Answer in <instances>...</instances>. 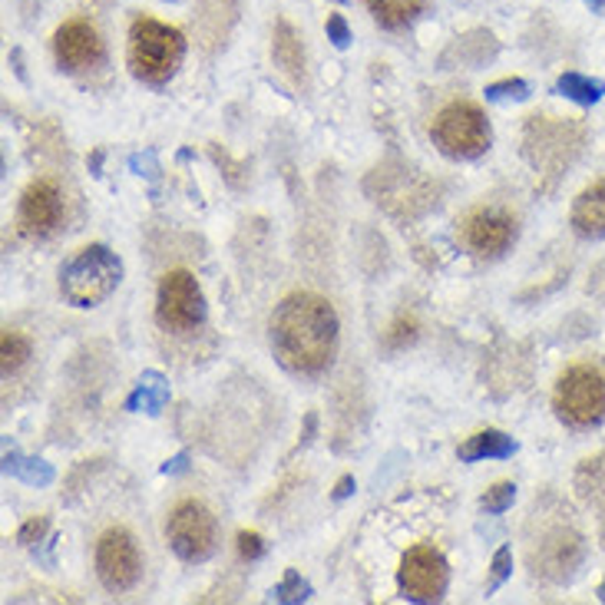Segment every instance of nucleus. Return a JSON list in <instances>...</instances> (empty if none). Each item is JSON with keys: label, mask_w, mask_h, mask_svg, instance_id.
<instances>
[{"label": "nucleus", "mask_w": 605, "mask_h": 605, "mask_svg": "<svg viewBox=\"0 0 605 605\" xmlns=\"http://www.w3.org/2000/svg\"><path fill=\"white\" fill-rule=\"evenodd\" d=\"M553 407L569 427H592L605 421V374L592 364L566 367L553 391Z\"/></svg>", "instance_id": "6"}, {"label": "nucleus", "mask_w": 605, "mask_h": 605, "mask_svg": "<svg viewBox=\"0 0 605 605\" xmlns=\"http://www.w3.org/2000/svg\"><path fill=\"white\" fill-rule=\"evenodd\" d=\"M275 599L285 605H295V602H307L311 599V586H307V579H301V572L295 569H285V576H281L279 589H275Z\"/></svg>", "instance_id": "28"}, {"label": "nucleus", "mask_w": 605, "mask_h": 605, "mask_svg": "<svg viewBox=\"0 0 605 605\" xmlns=\"http://www.w3.org/2000/svg\"><path fill=\"white\" fill-rule=\"evenodd\" d=\"M169 403V381H165L159 371H146L143 377H139V384H136V391L129 394V401H126V411L133 413H163V407Z\"/></svg>", "instance_id": "21"}, {"label": "nucleus", "mask_w": 605, "mask_h": 605, "mask_svg": "<svg viewBox=\"0 0 605 605\" xmlns=\"http://www.w3.org/2000/svg\"><path fill=\"white\" fill-rule=\"evenodd\" d=\"M271 60H275V67L281 70V77L288 80L291 87L301 90L307 83L305 43H301V33L288 17H279L275 27H271Z\"/></svg>", "instance_id": "17"}, {"label": "nucleus", "mask_w": 605, "mask_h": 605, "mask_svg": "<svg viewBox=\"0 0 605 605\" xmlns=\"http://www.w3.org/2000/svg\"><path fill=\"white\" fill-rule=\"evenodd\" d=\"M447 559L440 556V549L427 546H411L401 556V569H397V586L411 602H440L447 592Z\"/></svg>", "instance_id": "11"}, {"label": "nucleus", "mask_w": 605, "mask_h": 605, "mask_svg": "<svg viewBox=\"0 0 605 605\" xmlns=\"http://www.w3.org/2000/svg\"><path fill=\"white\" fill-rule=\"evenodd\" d=\"M589 7H592V14H602L605 17V0H586Z\"/></svg>", "instance_id": "36"}, {"label": "nucleus", "mask_w": 605, "mask_h": 605, "mask_svg": "<svg viewBox=\"0 0 605 605\" xmlns=\"http://www.w3.org/2000/svg\"><path fill=\"white\" fill-rule=\"evenodd\" d=\"M516 453V440L506 437L503 430H480L467 437V440L457 447V457L463 463H477V460H509Z\"/></svg>", "instance_id": "20"}, {"label": "nucleus", "mask_w": 605, "mask_h": 605, "mask_svg": "<svg viewBox=\"0 0 605 605\" xmlns=\"http://www.w3.org/2000/svg\"><path fill=\"white\" fill-rule=\"evenodd\" d=\"M483 93H487L490 103H509V99L519 103V99L529 97V83L526 80H519V77H509V80H500V83H490Z\"/></svg>", "instance_id": "29"}, {"label": "nucleus", "mask_w": 605, "mask_h": 605, "mask_svg": "<svg viewBox=\"0 0 605 605\" xmlns=\"http://www.w3.org/2000/svg\"><path fill=\"white\" fill-rule=\"evenodd\" d=\"M549 119L553 116H529L526 133H523L526 163L536 173L539 189H546V193L562 179V173L572 165L579 146H582V129L576 123H569V119L549 123Z\"/></svg>", "instance_id": "3"}, {"label": "nucleus", "mask_w": 605, "mask_h": 605, "mask_svg": "<svg viewBox=\"0 0 605 605\" xmlns=\"http://www.w3.org/2000/svg\"><path fill=\"white\" fill-rule=\"evenodd\" d=\"M351 493H354V477H341L335 487V500H347Z\"/></svg>", "instance_id": "34"}, {"label": "nucleus", "mask_w": 605, "mask_h": 605, "mask_svg": "<svg viewBox=\"0 0 605 605\" xmlns=\"http://www.w3.org/2000/svg\"><path fill=\"white\" fill-rule=\"evenodd\" d=\"M371 183H381V189H367V193L374 195V202H381L387 212H394L397 219H413V215H421L427 212L430 205H437V195L430 193V183H423L411 169H381L377 165L374 173H371Z\"/></svg>", "instance_id": "12"}, {"label": "nucleus", "mask_w": 605, "mask_h": 605, "mask_svg": "<svg viewBox=\"0 0 605 605\" xmlns=\"http://www.w3.org/2000/svg\"><path fill=\"white\" fill-rule=\"evenodd\" d=\"M582 556H586V543L576 529L556 526L539 539V549H533V566L543 579L562 582L582 566Z\"/></svg>", "instance_id": "15"}, {"label": "nucleus", "mask_w": 605, "mask_h": 605, "mask_svg": "<svg viewBox=\"0 0 605 605\" xmlns=\"http://www.w3.org/2000/svg\"><path fill=\"white\" fill-rule=\"evenodd\" d=\"M490 572H493V579H490V592H496V589L506 582L509 576H513V549L509 546H500L496 553H493V562H490Z\"/></svg>", "instance_id": "31"}, {"label": "nucleus", "mask_w": 605, "mask_h": 605, "mask_svg": "<svg viewBox=\"0 0 605 605\" xmlns=\"http://www.w3.org/2000/svg\"><path fill=\"white\" fill-rule=\"evenodd\" d=\"M63 219V193H60L57 179L40 175L24 189L17 205V225L30 239H43L57 229Z\"/></svg>", "instance_id": "13"}, {"label": "nucleus", "mask_w": 605, "mask_h": 605, "mask_svg": "<svg viewBox=\"0 0 605 605\" xmlns=\"http://www.w3.org/2000/svg\"><path fill=\"white\" fill-rule=\"evenodd\" d=\"M47 529H50V519L47 516H30L24 526L17 529V543L20 546H37L40 539L47 536Z\"/></svg>", "instance_id": "32"}, {"label": "nucleus", "mask_w": 605, "mask_h": 605, "mask_svg": "<svg viewBox=\"0 0 605 605\" xmlns=\"http://www.w3.org/2000/svg\"><path fill=\"white\" fill-rule=\"evenodd\" d=\"M123 279V265L106 245H83L60 269V295L73 307H97L116 291Z\"/></svg>", "instance_id": "4"}, {"label": "nucleus", "mask_w": 605, "mask_h": 605, "mask_svg": "<svg viewBox=\"0 0 605 605\" xmlns=\"http://www.w3.org/2000/svg\"><path fill=\"white\" fill-rule=\"evenodd\" d=\"M185 57L183 30L169 27L156 17H136L126 43V63L136 80L149 87H163L175 77V70Z\"/></svg>", "instance_id": "2"}, {"label": "nucleus", "mask_w": 605, "mask_h": 605, "mask_svg": "<svg viewBox=\"0 0 605 605\" xmlns=\"http://www.w3.org/2000/svg\"><path fill=\"white\" fill-rule=\"evenodd\" d=\"M569 225L579 239H605V179H596L576 195Z\"/></svg>", "instance_id": "18"}, {"label": "nucleus", "mask_w": 605, "mask_h": 605, "mask_svg": "<svg viewBox=\"0 0 605 605\" xmlns=\"http://www.w3.org/2000/svg\"><path fill=\"white\" fill-rule=\"evenodd\" d=\"M185 453H179V457H173V460H165V467H163V473H183L185 470Z\"/></svg>", "instance_id": "35"}, {"label": "nucleus", "mask_w": 605, "mask_h": 605, "mask_svg": "<svg viewBox=\"0 0 605 605\" xmlns=\"http://www.w3.org/2000/svg\"><path fill=\"white\" fill-rule=\"evenodd\" d=\"M337 331H341L337 311L325 295L291 291L269 317L271 354L291 374L315 377L335 361Z\"/></svg>", "instance_id": "1"}, {"label": "nucleus", "mask_w": 605, "mask_h": 605, "mask_svg": "<svg viewBox=\"0 0 605 605\" xmlns=\"http://www.w3.org/2000/svg\"><path fill=\"white\" fill-rule=\"evenodd\" d=\"M30 351H33L30 337L24 331H17V327H7L4 337H0V371H4V377L17 374L20 367L30 361Z\"/></svg>", "instance_id": "25"}, {"label": "nucleus", "mask_w": 605, "mask_h": 605, "mask_svg": "<svg viewBox=\"0 0 605 605\" xmlns=\"http://www.w3.org/2000/svg\"><path fill=\"white\" fill-rule=\"evenodd\" d=\"M325 33L337 50H347V43H351V27H347V20L341 14H327Z\"/></svg>", "instance_id": "33"}, {"label": "nucleus", "mask_w": 605, "mask_h": 605, "mask_svg": "<svg viewBox=\"0 0 605 605\" xmlns=\"http://www.w3.org/2000/svg\"><path fill=\"white\" fill-rule=\"evenodd\" d=\"M500 53V40L493 37L490 30H470V33H463L450 43V47L443 50L440 57V67H483V63H490L493 57Z\"/></svg>", "instance_id": "19"}, {"label": "nucleus", "mask_w": 605, "mask_h": 605, "mask_svg": "<svg viewBox=\"0 0 605 605\" xmlns=\"http://www.w3.org/2000/svg\"><path fill=\"white\" fill-rule=\"evenodd\" d=\"M430 136L433 146L450 159H477L493 143L490 119L470 99H453L443 106L440 113L433 116Z\"/></svg>", "instance_id": "5"}, {"label": "nucleus", "mask_w": 605, "mask_h": 605, "mask_svg": "<svg viewBox=\"0 0 605 605\" xmlns=\"http://www.w3.org/2000/svg\"><path fill=\"white\" fill-rule=\"evenodd\" d=\"M241 0H195V33L202 53H215L225 47L232 27L239 24Z\"/></svg>", "instance_id": "16"}, {"label": "nucleus", "mask_w": 605, "mask_h": 605, "mask_svg": "<svg viewBox=\"0 0 605 605\" xmlns=\"http://www.w3.org/2000/svg\"><path fill=\"white\" fill-rule=\"evenodd\" d=\"M93 566L97 579L103 582L106 592H129L143 576V556L129 529L109 526L97 539V553H93Z\"/></svg>", "instance_id": "9"}, {"label": "nucleus", "mask_w": 605, "mask_h": 605, "mask_svg": "<svg viewBox=\"0 0 605 605\" xmlns=\"http://www.w3.org/2000/svg\"><path fill=\"white\" fill-rule=\"evenodd\" d=\"M513 500H516V483H493L490 490L480 496V509L483 513H490V516H500V513H506L509 506H513Z\"/></svg>", "instance_id": "27"}, {"label": "nucleus", "mask_w": 605, "mask_h": 605, "mask_svg": "<svg viewBox=\"0 0 605 605\" xmlns=\"http://www.w3.org/2000/svg\"><path fill=\"white\" fill-rule=\"evenodd\" d=\"M235 549H239L241 562H255V559L265 556V539L255 529H241L239 536H235Z\"/></svg>", "instance_id": "30"}, {"label": "nucleus", "mask_w": 605, "mask_h": 605, "mask_svg": "<svg viewBox=\"0 0 605 605\" xmlns=\"http://www.w3.org/2000/svg\"><path fill=\"white\" fill-rule=\"evenodd\" d=\"M53 57L67 73H80V70H93L103 63L106 50L99 30L83 17H73L67 24H60L53 33Z\"/></svg>", "instance_id": "14"}, {"label": "nucleus", "mask_w": 605, "mask_h": 605, "mask_svg": "<svg viewBox=\"0 0 605 605\" xmlns=\"http://www.w3.org/2000/svg\"><path fill=\"white\" fill-rule=\"evenodd\" d=\"M337 4H345V0H337Z\"/></svg>", "instance_id": "38"}, {"label": "nucleus", "mask_w": 605, "mask_h": 605, "mask_svg": "<svg viewBox=\"0 0 605 605\" xmlns=\"http://www.w3.org/2000/svg\"><path fill=\"white\" fill-rule=\"evenodd\" d=\"M156 321L165 331H175V335H189V331H195L205 321V295H202L193 271L173 269L159 279V288H156Z\"/></svg>", "instance_id": "8"}, {"label": "nucleus", "mask_w": 605, "mask_h": 605, "mask_svg": "<svg viewBox=\"0 0 605 605\" xmlns=\"http://www.w3.org/2000/svg\"><path fill=\"white\" fill-rule=\"evenodd\" d=\"M519 225L506 209L496 205H477L460 219L463 249L477 259H500L503 251L516 241Z\"/></svg>", "instance_id": "10"}, {"label": "nucleus", "mask_w": 605, "mask_h": 605, "mask_svg": "<svg viewBox=\"0 0 605 605\" xmlns=\"http://www.w3.org/2000/svg\"><path fill=\"white\" fill-rule=\"evenodd\" d=\"M165 539L183 562H205L219 543V526H215L212 509L193 496L179 500L165 519Z\"/></svg>", "instance_id": "7"}, {"label": "nucleus", "mask_w": 605, "mask_h": 605, "mask_svg": "<svg viewBox=\"0 0 605 605\" xmlns=\"http://www.w3.org/2000/svg\"><path fill=\"white\" fill-rule=\"evenodd\" d=\"M599 599H602V602H605V582H602V586H599Z\"/></svg>", "instance_id": "37"}, {"label": "nucleus", "mask_w": 605, "mask_h": 605, "mask_svg": "<svg viewBox=\"0 0 605 605\" xmlns=\"http://www.w3.org/2000/svg\"><path fill=\"white\" fill-rule=\"evenodd\" d=\"M4 473L14 477V480L27 483V487H50L53 483V467L43 460H30V457H20V453H4Z\"/></svg>", "instance_id": "24"}, {"label": "nucleus", "mask_w": 605, "mask_h": 605, "mask_svg": "<svg viewBox=\"0 0 605 605\" xmlns=\"http://www.w3.org/2000/svg\"><path fill=\"white\" fill-rule=\"evenodd\" d=\"M556 93H562V97L579 106H596L599 99L605 97V80H592L586 77V73L569 70V73H562V77L556 80Z\"/></svg>", "instance_id": "23"}, {"label": "nucleus", "mask_w": 605, "mask_h": 605, "mask_svg": "<svg viewBox=\"0 0 605 605\" xmlns=\"http://www.w3.org/2000/svg\"><path fill=\"white\" fill-rule=\"evenodd\" d=\"M417 335H421V321H417V315H411V311H401V315L387 325L384 331V347L387 351H403V347H411L413 341H417Z\"/></svg>", "instance_id": "26"}, {"label": "nucleus", "mask_w": 605, "mask_h": 605, "mask_svg": "<svg viewBox=\"0 0 605 605\" xmlns=\"http://www.w3.org/2000/svg\"><path fill=\"white\" fill-rule=\"evenodd\" d=\"M367 10L377 20V27L401 30L421 17L427 10V0H367Z\"/></svg>", "instance_id": "22"}]
</instances>
